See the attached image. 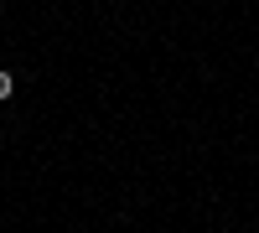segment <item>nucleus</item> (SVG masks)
Segmentation results:
<instances>
[{
    "label": "nucleus",
    "mask_w": 259,
    "mask_h": 233,
    "mask_svg": "<svg viewBox=\"0 0 259 233\" xmlns=\"http://www.w3.org/2000/svg\"><path fill=\"white\" fill-rule=\"evenodd\" d=\"M0 99H11V73H0Z\"/></svg>",
    "instance_id": "f257e3e1"
}]
</instances>
